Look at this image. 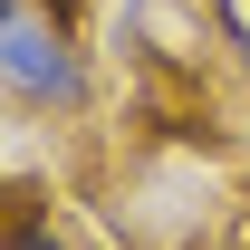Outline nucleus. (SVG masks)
I'll return each mask as SVG.
<instances>
[{"label": "nucleus", "mask_w": 250, "mask_h": 250, "mask_svg": "<svg viewBox=\"0 0 250 250\" xmlns=\"http://www.w3.org/2000/svg\"><path fill=\"white\" fill-rule=\"evenodd\" d=\"M0 106H20V116L87 106V48L48 0H0Z\"/></svg>", "instance_id": "f257e3e1"}, {"label": "nucleus", "mask_w": 250, "mask_h": 250, "mask_svg": "<svg viewBox=\"0 0 250 250\" xmlns=\"http://www.w3.org/2000/svg\"><path fill=\"white\" fill-rule=\"evenodd\" d=\"M0 250H77V241H67V231H58L48 212H10V231H0Z\"/></svg>", "instance_id": "f03ea898"}]
</instances>
